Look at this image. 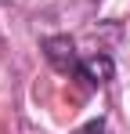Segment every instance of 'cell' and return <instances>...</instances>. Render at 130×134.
<instances>
[{"mask_svg": "<svg viewBox=\"0 0 130 134\" xmlns=\"http://www.w3.org/2000/svg\"><path fill=\"white\" fill-rule=\"evenodd\" d=\"M76 76L83 80L87 87H105L108 80L116 76V62H112L108 54H90V58H80Z\"/></svg>", "mask_w": 130, "mask_h": 134, "instance_id": "7a4b0ae2", "label": "cell"}, {"mask_svg": "<svg viewBox=\"0 0 130 134\" xmlns=\"http://www.w3.org/2000/svg\"><path fill=\"white\" fill-rule=\"evenodd\" d=\"M40 47H43V58L54 65V72H62V76H76L80 54H76V44H72V36H47Z\"/></svg>", "mask_w": 130, "mask_h": 134, "instance_id": "6da1fadb", "label": "cell"}, {"mask_svg": "<svg viewBox=\"0 0 130 134\" xmlns=\"http://www.w3.org/2000/svg\"><path fill=\"white\" fill-rule=\"evenodd\" d=\"M0 4H11V0H0Z\"/></svg>", "mask_w": 130, "mask_h": 134, "instance_id": "3957f363", "label": "cell"}]
</instances>
